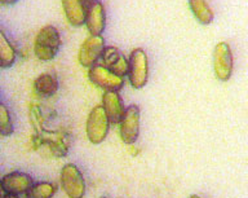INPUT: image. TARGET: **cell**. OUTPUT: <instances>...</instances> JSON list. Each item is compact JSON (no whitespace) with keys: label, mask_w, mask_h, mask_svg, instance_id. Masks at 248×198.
Returning a JSON list of instances; mask_svg holds the SVG:
<instances>
[{"label":"cell","mask_w":248,"mask_h":198,"mask_svg":"<svg viewBox=\"0 0 248 198\" xmlns=\"http://www.w3.org/2000/svg\"><path fill=\"white\" fill-rule=\"evenodd\" d=\"M30 120L36 135L34 136L35 143L44 144L49 148L50 153L56 157H65L69 150V141L62 132H50L43 128V118L38 106L32 105L30 108Z\"/></svg>","instance_id":"obj_1"},{"label":"cell","mask_w":248,"mask_h":198,"mask_svg":"<svg viewBox=\"0 0 248 198\" xmlns=\"http://www.w3.org/2000/svg\"><path fill=\"white\" fill-rule=\"evenodd\" d=\"M61 48L60 33L52 25L42 27L35 36L34 53L40 61H50L57 56Z\"/></svg>","instance_id":"obj_2"},{"label":"cell","mask_w":248,"mask_h":198,"mask_svg":"<svg viewBox=\"0 0 248 198\" xmlns=\"http://www.w3.org/2000/svg\"><path fill=\"white\" fill-rule=\"evenodd\" d=\"M128 81L135 89H141L149 81V58L142 48H135L128 58Z\"/></svg>","instance_id":"obj_3"},{"label":"cell","mask_w":248,"mask_h":198,"mask_svg":"<svg viewBox=\"0 0 248 198\" xmlns=\"http://www.w3.org/2000/svg\"><path fill=\"white\" fill-rule=\"evenodd\" d=\"M62 190L69 198H83L85 194V180L80 170L74 163H66L60 175Z\"/></svg>","instance_id":"obj_4"},{"label":"cell","mask_w":248,"mask_h":198,"mask_svg":"<svg viewBox=\"0 0 248 198\" xmlns=\"http://www.w3.org/2000/svg\"><path fill=\"white\" fill-rule=\"evenodd\" d=\"M110 120H108L106 113H105L102 105H97L91 110L87 119L85 131L88 140L92 144H101L106 139V136L110 130Z\"/></svg>","instance_id":"obj_5"},{"label":"cell","mask_w":248,"mask_h":198,"mask_svg":"<svg viewBox=\"0 0 248 198\" xmlns=\"http://www.w3.org/2000/svg\"><path fill=\"white\" fill-rule=\"evenodd\" d=\"M234 58L232 48L226 42H220L213 50V73L217 81L228 82L232 75Z\"/></svg>","instance_id":"obj_6"},{"label":"cell","mask_w":248,"mask_h":198,"mask_svg":"<svg viewBox=\"0 0 248 198\" xmlns=\"http://www.w3.org/2000/svg\"><path fill=\"white\" fill-rule=\"evenodd\" d=\"M140 118H141V112L139 105H129L125 109L124 116L119 123L120 139L124 144L132 145L137 141L140 136V126H141Z\"/></svg>","instance_id":"obj_7"},{"label":"cell","mask_w":248,"mask_h":198,"mask_svg":"<svg viewBox=\"0 0 248 198\" xmlns=\"http://www.w3.org/2000/svg\"><path fill=\"white\" fill-rule=\"evenodd\" d=\"M88 78L91 83L98 88L104 89L105 92L108 91L119 92L124 85V78L116 75L102 65H94L89 67Z\"/></svg>","instance_id":"obj_8"},{"label":"cell","mask_w":248,"mask_h":198,"mask_svg":"<svg viewBox=\"0 0 248 198\" xmlns=\"http://www.w3.org/2000/svg\"><path fill=\"white\" fill-rule=\"evenodd\" d=\"M105 39L101 35H91L85 39L79 50V64L84 67H92L101 60L105 50Z\"/></svg>","instance_id":"obj_9"},{"label":"cell","mask_w":248,"mask_h":198,"mask_svg":"<svg viewBox=\"0 0 248 198\" xmlns=\"http://www.w3.org/2000/svg\"><path fill=\"white\" fill-rule=\"evenodd\" d=\"M31 185H32V179L30 175L18 171L4 175L0 180V189L5 194H12V196L26 194Z\"/></svg>","instance_id":"obj_10"},{"label":"cell","mask_w":248,"mask_h":198,"mask_svg":"<svg viewBox=\"0 0 248 198\" xmlns=\"http://www.w3.org/2000/svg\"><path fill=\"white\" fill-rule=\"evenodd\" d=\"M102 66L112 71L116 75L124 78L128 73V58L115 47H105L104 53L101 56Z\"/></svg>","instance_id":"obj_11"},{"label":"cell","mask_w":248,"mask_h":198,"mask_svg":"<svg viewBox=\"0 0 248 198\" xmlns=\"http://www.w3.org/2000/svg\"><path fill=\"white\" fill-rule=\"evenodd\" d=\"M85 26L91 35H101L106 27V11L101 1H94L87 9Z\"/></svg>","instance_id":"obj_12"},{"label":"cell","mask_w":248,"mask_h":198,"mask_svg":"<svg viewBox=\"0 0 248 198\" xmlns=\"http://www.w3.org/2000/svg\"><path fill=\"white\" fill-rule=\"evenodd\" d=\"M102 108H104L110 123L112 124H119L122 118L124 116V113H125L123 100H122L119 92H115V91H108V92L104 93Z\"/></svg>","instance_id":"obj_13"},{"label":"cell","mask_w":248,"mask_h":198,"mask_svg":"<svg viewBox=\"0 0 248 198\" xmlns=\"http://www.w3.org/2000/svg\"><path fill=\"white\" fill-rule=\"evenodd\" d=\"M62 9L66 19L74 27H80L85 25L87 9L85 4L81 0H61Z\"/></svg>","instance_id":"obj_14"},{"label":"cell","mask_w":248,"mask_h":198,"mask_svg":"<svg viewBox=\"0 0 248 198\" xmlns=\"http://www.w3.org/2000/svg\"><path fill=\"white\" fill-rule=\"evenodd\" d=\"M60 83L52 74H42L34 81V89L40 97H50L58 91Z\"/></svg>","instance_id":"obj_15"},{"label":"cell","mask_w":248,"mask_h":198,"mask_svg":"<svg viewBox=\"0 0 248 198\" xmlns=\"http://www.w3.org/2000/svg\"><path fill=\"white\" fill-rule=\"evenodd\" d=\"M190 11L201 25H209L215 18L213 11L207 0H189Z\"/></svg>","instance_id":"obj_16"},{"label":"cell","mask_w":248,"mask_h":198,"mask_svg":"<svg viewBox=\"0 0 248 198\" xmlns=\"http://www.w3.org/2000/svg\"><path fill=\"white\" fill-rule=\"evenodd\" d=\"M16 61V50L8 40L3 30L0 29V67H11Z\"/></svg>","instance_id":"obj_17"},{"label":"cell","mask_w":248,"mask_h":198,"mask_svg":"<svg viewBox=\"0 0 248 198\" xmlns=\"http://www.w3.org/2000/svg\"><path fill=\"white\" fill-rule=\"evenodd\" d=\"M56 194V185L52 182H35L26 192V198H53Z\"/></svg>","instance_id":"obj_18"},{"label":"cell","mask_w":248,"mask_h":198,"mask_svg":"<svg viewBox=\"0 0 248 198\" xmlns=\"http://www.w3.org/2000/svg\"><path fill=\"white\" fill-rule=\"evenodd\" d=\"M13 133V123H12L11 113L4 104L0 102V135L9 136Z\"/></svg>","instance_id":"obj_19"},{"label":"cell","mask_w":248,"mask_h":198,"mask_svg":"<svg viewBox=\"0 0 248 198\" xmlns=\"http://www.w3.org/2000/svg\"><path fill=\"white\" fill-rule=\"evenodd\" d=\"M18 0H0V4H5V5H12V4H16Z\"/></svg>","instance_id":"obj_20"},{"label":"cell","mask_w":248,"mask_h":198,"mask_svg":"<svg viewBox=\"0 0 248 198\" xmlns=\"http://www.w3.org/2000/svg\"><path fill=\"white\" fill-rule=\"evenodd\" d=\"M81 1H83V3L85 4V7L88 8L89 5H91V4H93V3H94V1H97V0H81Z\"/></svg>","instance_id":"obj_21"},{"label":"cell","mask_w":248,"mask_h":198,"mask_svg":"<svg viewBox=\"0 0 248 198\" xmlns=\"http://www.w3.org/2000/svg\"><path fill=\"white\" fill-rule=\"evenodd\" d=\"M3 198H18L17 196H12V194H5Z\"/></svg>","instance_id":"obj_22"},{"label":"cell","mask_w":248,"mask_h":198,"mask_svg":"<svg viewBox=\"0 0 248 198\" xmlns=\"http://www.w3.org/2000/svg\"><path fill=\"white\" fill-rule=\"evenodd\" d=\"M189 198H201V197H199V196H197V194H191Z\"/></svg>","instance_id":"obj_23"},{"label":"cell","mask_w":248,"mask_h":198,"mask_svg":"<svg viewBox=\"0 0 248 198\" xmlns=\"http://www.w3.org/2000/svg\"><path fill=\"white\" fill-rule=\"evenodd\" d=\"M100 198H106V197H100Z\"/></svg>","instance_id":"obj_24"},{"label":"cell","mask_w":248,"mask_h":198,"mask_svg":"<svg viewBox=\"0 0 248 198\" xmlns=\"http://www.w3.org/2000/svg\"><path fill=\"white\" fill-rule=\"evenodd\" d=\"M0 198H1V194H0Z\"/></svg>","instance_id":"obj_25"}]
</instances>
